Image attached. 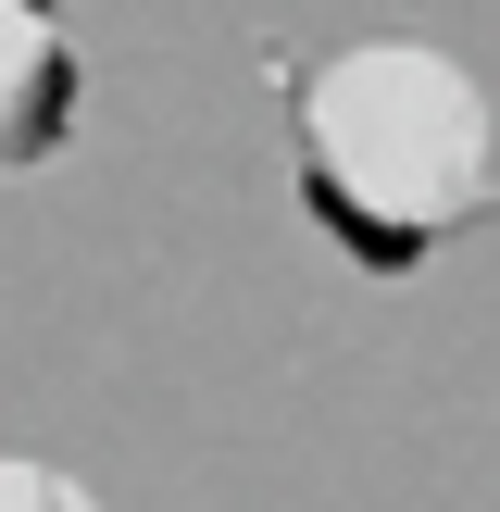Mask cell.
Masks as SVG:
<instances>
[{
    "mask_svg": "<svg viewBox=\"0 0 500 512\" xmlns=\"http://www.w3.org/2000/svg\"><path fill=\"white\" fill-rule=\"evenodd\" d=\"M488 163H500L488 88H475L450 50L375 38V50H338V63L300 88V175H313V200L363 250L450 238V225L488 200Z\"/></svg>",
    "mask_w": 500,
    "mask_h": 512,
    "instance_id": "obj_1",
    "label": "cell"
},
{
    "mask_svg": "<svg viewBox=\"0 0 500 512\" xmlns=\"http://www.w3.org/2000/svg\"><path fill=\"white\" fill-rule=\"evenodd\" d=\"M75 125V38L50 0H0V175L50 163Z\"/></svg>",
    "mask_w": 500,
    "mask_h": 512,
    "instance_id": "obj_2",
    "label": "cell"
},
{
    "mask_svg": "<svg viewBox=\"0 0 500 512\" xmlns=\"http://www.w3.org/2000/svg\"><path fill=\"white\" fill-rule=\"evenodd\" d=\"M0 512H100L63 463H0Z\"/></svg>",
    "mask_w": 500,
    "mask_h": 512,
    "instance_id": "obj_3",
    "label": "cell"
}]
</instances>
